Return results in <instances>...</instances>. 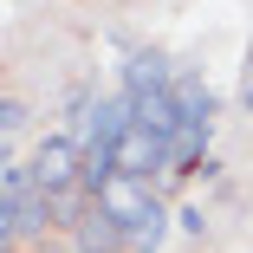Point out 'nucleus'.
<instances>
[{
	"mask_svg": "<svg viewBox=\"0 0 253 253\" xmlns=\"http://www.w3.org/2000/svg\"><path fill=\"white\" fill-rule=\"evenodd\" d=\"M33 175H39L45 195L84 188V143H78V136H45V143L33 149Z\"/></svg>",
	"mask_w": 253,
	"mask_h": 253,
	"instance_id": "f257e3e1",
	"label": "nucleus"
},
{
	"mask_svg": "<svg viewBox=\"0 0 253 253\" xmlns=\"http://www.w3.org/2000/svg\"><path fill=\"white\" fill-rule=\"evenodd\" d=\"M45 227H59V195H26V201H0V247H20V240H33V234H45Z\"/></svg>",
	"mask_w": 253,
	"mask_h": 253,
	"instance_id": "f03ea898",
	"label": "nucleus"
},
{
	"mask_svg": "<svg viewBox=\"0 0 253 253\" xmlns=\"http://www.w3.org/2000/svg\"><path fill=\"white\" fill-rule=\"evenodd\" d=\"M117 175H136V182H149V175H169V136H156V130H143V124H130L117 143Z\"/></svg>",
	"mask_w": 253,
	"mask_h": 253,
	"instance_id": "7ed1b4c3",
	"label": "nucleus"
},
{
	"mask_svg": "<svg viewBox=\"0 0 253 253\" xmlns=\"http://www.w3.org/2000/svg\"><path fill=\"white\" fill-rule=\"evenodd\" d=\"M149 201H156V195H149V182H136V175H117V182H111L104 195H97V208H104V214H111L117 227H130V221H136V214L149 208Z\"/></svg>",
	"mask_w": 253,
	"mask_h": 253,
	"instance_id": "20e7f679",
	"label": "nucleus"
},
{
	"mask_svg": "<svg viewBox=\"0 0 253 253\" xmlns=\"http://www.w3.org/2000/svg\"><path fill=\"white\" fill-rule=\"evenodd\" d=\"M169 84H175V72H169V59H163V52H130V65H124V91H130V97L169 91Z\"/></svg>",
	"mask_w": 253,
	"mask_h": 253,
	"instance_id": "39448f33",
	"label": "nucleus"
},
{
	"mask_svg": "<svg viewBox=\"0 0 253 253\" xmlns=\"http://www.w3.org/2000/svg\"><path fill=\"white\" fill-rule=\"evenodd\" d=\"M163 240H169V208H163V201H149V208L124 227V247H130V253H156Z\"/></svg>",
	"mask_w": 253,
	"mask_h": 253,
	"instance_id": "423d86ee",
	"label": "nucleus"
},
{
	"mask_svg": "<svg viewBox=\"0 0 253 253\" xmlns=\"http://www.w3.org/2000/svg\"><path fill=\"white\" fill-rule=\"evenodd\" d=\"M169 91H175V111H182V124H208V117H214V91L201 84L195 72H175V84H169Z\"/></svg>",
	"mask_w": 253,
	"mask_h": 253,
	"instance_id": "0eeeda50",
	"label": "nucleus"
},
{
	"mask_svg": "<svg viewBox=\"0 0 253 253\" xmlns=\"http://www.w3.org/2000/svg\"><path fill=\"white\" fill-rule=\"evenodd\" d=\"M136 124L175 143V130H182V111H175V91H149V97H136Z\"/></svg>",
	"mask_w": 253,
	"mask_h": 253,
	"instance_id": "6e6552de",
	"label": "nucleus"
},
{
	"mask_svg": "<svg viewBox=\"0 0 253 253\" xmlns=\"http://www.w3.org/2000/svg\"><path fill=\"white\" fill-rule=\"evenodd\" d=\"M201 149H208V124H182L175 143H169V175H188L201 163Z\"/></svg>",
	"mask_w": 253,
	"mask_h": 253,
	"instance_id": "1a4fd4ad",
	"label": "nucleus"
},
{
	"mask_svg": "<svg viewBox=\"0 0 253 253\" xmlns=\"http://www.w3.org/2000/svg\"><path fill=\"white\" fill-rule=\"evenodd\" d=\"M0 130H7V136L26 130V104H20V97H7V104H0Z\"/></svg>",
	"mask_w": 253,
	"mask_h": 253,
	"instance_id": "9d476101",
	"label": "nucleus"
},
{
	"mask_svg": "<svg viewBox=\"0 0 253 253\" xmlns=\"http://www.w3.org/2000/svg\"><path fill=\"white\" fill-rule=\"evenodd\" d=\"M175 227H182V234H201V227H208V214H201V201H188V208H175Z\"/></svg>",
	"mask_w": 253,
	"mask_h": 253,
	"instance_id": "9b49d317",
	"label": "nucleus"
},
{
	"mask_svg": "<svg viewBox=\"0 0 253 253\" xmlns=\"http://www.w3.org/2000/svg\"><path fill=\"white\" fill-rule=\"evenodd\" d=\"M240 97H247V111H253V65H247V84H240Z\"/></svg>",
	"mask_w": 253,
	"mask_h": 253,
	"instance_id": "f8f14e48",
	"label": "nucleus"
},
{
	"mask_svg": "<svg viewBox=\"0 0 253 253\" xmlns=\"http://www.w3.org/2000/svg\"><path fill=\"white\" fill-rule=\"evenodd\" d=\"M72 253H124V247H78V240H72Z\"/></svg>",
	"mask_w": 253,
	"mask_h": 253,
	"instance_id": "ddd939ff",
	"label": "nucleus"
}]
</instances>
